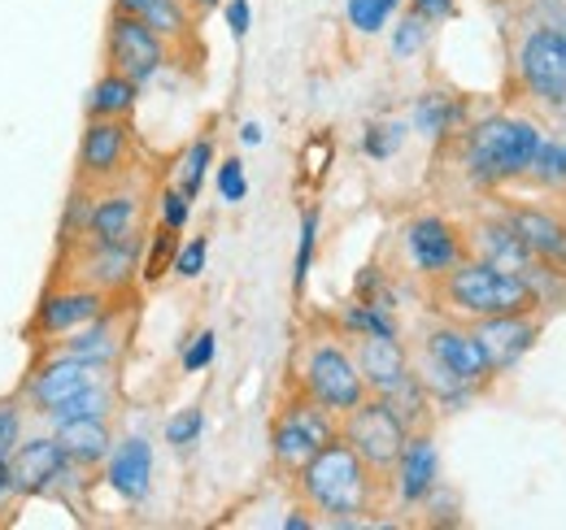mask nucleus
Returning <instances> with one entry per match:
<instances>
[{"instance_id":"obj_43","label":"nucleus","mask_w":566,"mask_h":530,"mask_svg":"<svg viewBox=\"0 0 566 530\" xmlns=\"http://www.w3.org/2000/svg\"><path fill=\"white\" fill-rule=\"evenodd\" d=\"M406 9L419 13L431 26H440V22H449V18L458 13V0H406Z\"/></svg>"},{"instance_id":"obj_30","label":"nucleus","mask_w":566,"mask_h":530,"mask_svg":"<svg viewBox=\"0 0 566 530\" xmlns=\"http://www.w3.org/2000/svg\"><path fill=\"white\" fill-rule=\"evenodd\" d=\"M410 139V123L401 118H379V123H366L361 127V152L370 161H392Z\"/></svg>"},{"instance_id":"obj_19","label":"nucleus","mask_w":566,"mask_h":530,"mask_svg":"<svg viewBox=\"0 0 566 530\" xmlns=\"http://www.w3.org/2000/svg\"><path fill=\"white\" fill-rule=\"evenodd\" d=\"M354 361L366 379L370 396H388L392 388H401L415 370L410 348L401 343V335H357L354 339Z\"/></svg>"},{"instance_id":"obj_17","label":"nucleus","mask_w":566,"mask_h":530,"mask_svg":"<svg viewBox=\"0 0 566 530\" xmlns=\"http://www.w3.org/2000/svg\"><path fill=\"white\" fill-rule=\"evenodd\" d=\"M471 331L480 339L493 374H510L536 343H541V331H545V314H496V318H480L471 322Z\"/></svg>"},{"instance_id":"obj_15","label":"nucleus","mask_w":566,"mask_h":530,"mask_svg":"<svg viewBox=\"0 0 566 530\" xmlns=\"http://www.w3.org/2000/svg\"><path fill=\"white\" fill-rule=\"evenodd\" d=\"M109 370H96L92 361H78L71 352H49L44 361H35V370H31V379L22 383V400H27V409H35L40 417L44 413H53L62 400H71L74 392H83L87 383H96V379H105Z\"/></svg>"},{"instance_id":"obj_1","label":"nucleus","mask_w":566,"mask_h":530,"mask_svg":"<svg viewBox=\"0 0 566 530\" xmlns=\"http://www.w3.org/2000/svg\"><path fill=\"white\" fill-rule=\"evenodd\" d=\"M545 127L532 114H484L458 131V170L475 192L523 183Z\"/></svg>"},{"instance_id":"obj_24","label":"nucleus","mask_w":566,"mask_h":530,"mask_svg":"<svg viewBox=\"0 0 566 530\" xmlns=\"http://www.w3.org/2000/svg\"><path fill=\"white\" fill-rule=\"evenodd\" d=\"M53 439L66 448V457L83 469H96L105 465L109 448L118 444L114 439V426L109 417H66V422H53Z\"/></svg>"},{"instance_id":"obj_41","label":"nucleus","mask_w":566,"mask_h":530,"mask_svg":"<svg viewBox=\"0 0 566 530\" xmlns=\"http://www.w3.org/2000/svg\"><path fill=\"white\" fill-rule=\"evenodd\" d=\"M213 357H218V335L213 331H197L188 339V348H184V357H179V365H184V374H201V370H210Z\"/></svg>"},{"instance_id":"obj_42","label":"nucleus","mask_w":566,"mask_h":530,"mask_svg":"<svg viewBox=\"0 0 566 530\" xmlns=\"http://www.w3.org/2000/svg\"><path fill=\"white\" fill-rule=\"evenodd\" d=\"M222 18H227V31L244 40L253 31V0H222Z\"/></svg>"},{"instance_id":"obj_26","label":"nucleus","mask_w":566,"mask_h":530,"mask_svg":"<svg viewBox=\"0 0 566 530\" xmlns=\"http://www.w3.org/2000/svg\"><path fill=\"white\" fill-rule=\"evenodd\" d=\"M392 296H357L354 305L340 309V331L357 339V335H401L397 327V314H392Z\"/></svg>"},{"instance_id":"obj_14","label":"nucleus","mask_w":566,"mask_h":530,"mask_svg":"<svg viewBox=\"0 0 566 530\" xmlns=\"http://www.w3.org/2000/svg\"><path fill=\"white\" fill-rule=\"evenodd\" d=\"M132 157V118H87L78 135V183L109 188L123 179Z\"/></svg>"},{"instance_id":"obj_5","label":"nucleus","mask_w":566,"mask_h":530,"mask_svg":"<svg viewBox=\"0 0 566 530\" xmlns=\"http://www.w3.org/2000/svg\"><path fill=\"white\" fill-rule=\"evenodd\" d=\"M514 78L532 105L558 109L566 100V40L558 22H532L514 44Z\"/></svg>"},{"instance_id":"obj_44","label":"nucleus","mask_w":566,"mask_h":530,"mask_svg":"<svg viewBox=\"0 0 566 530\" xmlns=\"http://www.w3.org/2000/svg\"><path fill=\"white\" fill-rule=\"evenodd\" d=\"M262 139H266V127H262V123H253V118H249V123L240 127V144H244V148H258Z\"/></svg>"},{"instance_id":"obj_33","label":"nucleus","mask_w":566,"mask_h":530,"mask_svg":"<svg viewBox=\"0 0 566 530\" xmlns=\"http://www.w3.org/2000/svg\"><path fill=\"white\" fill-rule=\"evenodd\" d=\"M318 209H305L301 213V231H296V257H292V292H305L310 283V269H314V257H318Z\"/></svg>"},{"instance_id":"obj_20","label":"nucleus","mask_w":566,"mask_h":530,"mask_svg":"<svg viewBox=\"0 0 566 530\" xmlns=\"http://www.w3.org/2000/svg\"><path fill=\"white\" fill-rule=\"evenodd\" d=\"M144 235V200L132 188H96L92 200V222H87V244H114V240H132Z\"/></svg>"},{"instance_id":"obj_11","label":"nucleus","mask_w":566,"mask_h":530,"mask_svg":"<svg viewBox=\"0 0 566 530\" xmlns=\"http://www.w3.org/2000/svg\"><path fill=\"white\" fill-rule=\"evenodd\" d=\"M419 361H431L436 370H444V374H453V379H462L480 392L496 379L480 339L471 331V322H458V318H440V322L427 327L423 339H419Z\"/></svg>"},{"instance_id":"obj_8","label":"nucleus","mask_w":566,"mask_h":530,"mask_svg":"<svg viewBox=\"0 0 566 530\" xmlns=\"http://www.w3.org/2000/svg\"><path fill=\"white\" fill-rule=\"evenodd\" d=\"M78 474H83V465H74L53 435H31V439L22 435V444L9 453L13 491L27 500H40V496L66 500V487L78 483Z\"/></svg>"},{"instance_id":"obj_39","label":"nucleus","mask_w":566,"mask_h":530,"mask_svg":"<svg viewBox=\"0 0 566 530\" xmlns=\"http://www.w3.org/2000/svg\"><path fill=\"white\" fill-rule=\"evenodd\" d=\"M206 262H210V240H206V235H192L188 244H179L170 274H175V278H184V283H192V278H201V274H206Z\"/></svg>"},{"instance_id":"obj_31","label":"nucleus","mask_w":566,"mask_h":530,"mask_svg":"<svg viewBox=\"0 0 566 530\" xmlns=\"http://www.w3.org/2000/svg\"><path fill=\"white\" fill-rule=\"evenodd\" d=\"M213 170V139L210 135H201V139H192L188 144V152L179 157V192L188 200L201 197V188H206V174Z\"/></svg>"},{"instance_id":"obj_40","label":"nucleus","mask_w":566,"mask_h":530,"mask_svg":"<svg viewBox=\"0 0 566 530\" xmlns=\"http://www.w3.org/2000/svg\"><path fill=\"white\" fill-rule=\"evenodd\" d=\"M157 213H161V226L179 235L188 226V218H192V200L184 197L179 188H161L157 192Z\"/></svg>"},{"instance_id":"obj_6","label":"nucleus","mask_w":566,"mask_h":530,"mask_svg":"<svg viewBox=\"0 0 566 530\" xmlns=\"http://www.w3.org/2000/svg\"><path fill=\"white\" fill-rule=\"evenodd\" d=\"M340 435V417L323 404H314L310 396H296L283 404L271 422V462L280 465L283 474H296L310 462L323 444H332Z\"/></svg>"},{"instance_id":"obj_10","label":"nucleus","mask_w":566,"mask_h":530,"mask_svg":"<svg viewBox=\"0 0 566 530\" xmlns=\"http://www.w3.org/2000/svg\"><path fill=\"white\" fill-rule=\"evenodd\" d=\"M401 248H406L410 269L419 278H427V283L444 278L462 257H471L467 253V226H458L444 213H419V218H410L401 226Z\"/></svg>"},{"instance_id":"obj_21","label":"nucleus","mask_w":566,"mask_h":530,"mask_svg":"<svg viewBox=\"0 0 566 530\" xmlns=\"http://www.w3.org/2000/svg\"><path fill=\"white\" fill-rule=\"evenodd\" d=\"M105 483L123 505H144L153 491V444L144 435H127L105 457Z\"/></svg>"},{"instance_id":"obj_36","label":"nucleus","mask_w":566,"mask_h":530,"mask_svg":"<svg viewBox=\"0 0 566 530\" xmlns=\"http://www.w3.org/2000/svg\"><path fill=\"white\" fill-rule=\"evenodd\" d=\"M201 435H206V409L188 404V409H179V413H170V417H166V444H170L175 453L197 448V444H201Z\"/></svg>"},{"instance_id":"obj_12","label":"nucleus","mask_w":566,"mask_h":530,"mask_svg":"<svg viewBox=\"0 0 566 530\" xmlns=\"http://www.w3.org/2000/svg\"><path fill=\"white\" fill-rule=\"evenodd\" d=\"M105 62H109V70L136 78V83L144 87V83H153V78L166 70V62H170V44H166L144 18L114 9L109 26H105Z\"/></svg>"},{"instance_id":"obj_46","label":"nucleus","mask_w":566,"mask_h":530,"mask_svg":"<svg viewBox=\"0 0 566 530\" xmlns=\"http://www.w3.org/2000/svg\"><path fill=\"white\" fill-rule=\"evenodd\" d=\"M310 527H314V518H305L301 509H292V513L283 518V530H310Z\"/></svg>"},{"instance_id":"obj_18","label":"nucleus","mask_w":566,"mask_h":530,"mask_svg":"<svg viewBox=\"0 0 566 530\" xmlns=\"http://www.w3.org/2000/svg\"><path fill=\"white\" fill-rule=\"evenodd\" d=\"M501 213H505V222L518 231V240L541 257V262L549 265V269H558L566 274V218L563 209H549V204H536V200H505L501 204Z\"/></svg>"},{"instance_id":"obj_49","label":"nucleus","mask_w":566,"mask_h":530,"mask_svg":"<svg viewBox=\"0 0 566 530\" xmlns=\"http://www.w3.org/2000/svg\"><path fill=\"white\" fill-rule=\"evenodd\" d=\"M558 31H563V40H566V13L558 18Z\"/></svg>"},{"instance_id":"obj_35","label":"nucleus","mask_w":566,"mask_h":530,"mask_svg":"<svg viewBox=\"0 0 566 530\" xmlns=\"http://www.w3.org/2000/svg\"><path fill=\"white\" fill-rule=\"evenodd\" d=\"M175 253H179V240L175 231H153V240H144V253H140V278L144 283H161L175 265Z\"/></svg>"},{"instance_id":"obj_2","label":"nucleus","mask_w":566,"mask_h":530,"mask_svg":"<svg viewBox=\"0 0 566 530\" xmlns=\"http://www.w3.org/2000/svg\"><path fill=\"white\" fill-rule=\"evenodd\" d=\"M292 478H296L301 500L314 513H323L327 527H366V513L384 496V478L340 435L323 444Z\"/></svg>"},{"instance_id":"obj_3","label":"nucleus","mask_w":566,"mask_h":530,"mask_svg":"<svg viewBox=\"0 0 566 530\" xmlns=\"http://www.w3.org/2000/svg\"><path fill=\"white\" fill-rule=\"evenodd\" d=\"M431 296H436L440 314L458 318V322H480V318H496V314H545L532 278L510 274L480 257H462L444 278H436Z\"/></svg>"},{"instance_id":"obj_38","label":"nucleus","mask_w":566,"mask_h":530,"mask_svg":"<svg viewBox=\"0 0 566 530\" xmlns=\"http://www.w3.org/2000/svg\"><path fill=\"white\" fill-rule=\"evenodd\" d=\"M213 183H218V197L227 204H244L249 197V174H244V161L240 157H227L213 166Z\"/></svg>"},{"instance_id":"obj_9","label":"nucleus","mask_w":566,"mask_h":530,"mask_svg":"<svg viewBox=\"0 0 566 530\" xmlns=\"http://www.w3.org/2000/svg\"><path fill=\"white\" fill-rule=\"evenodd\" d=\"M109 300H114V296H105L101 287L78 283V278L53 283V287L40 296V305H35V314H31V322H27V335H31L35 343H57V339H66V335L78 331V327H87L92 318H101V314L109 309Z\"/></svg>"},{"instance_id":"obj_25","label":"nucleus","mask_w":566,"mask_h":530,"mask_svg":"<svg viewBox=\"0 0 566 530\" xmlns=\"http://www.w3.org/2000/svg\"><path fill=\"white\" fill-rule=\"evenodd\" d=\"M136 105H140V83L127 78V74H118V70H105L92 83L83 109H87V118H132Z\"/></svg>"},{"instance_id":"obj_28","label":"nucleus","mask_w":566,"mask_h":530,"mask_svg":"<svg viewBox=\"0 0 566 530\" xmlns=\"http://www.w3.org/2000/svg\"><path fill=\"white\" fill-rule=\"evenodd\" d=\"M109 413H114V388H109V379H96L83 392H74L71 400H62L53 413H44V422L53 426L66 417H109Z\"/></svg>"},{"instance_id":"obj_37","label":"nucleus","mask_w":566,"mask_h":530,"mask_svg":"<svg viewBox=\"0 0 566 530\" xmlns=\"http://www.w3.org/2000/svg\"><path fill=\"white\" fill-rule=\"evenodd\" d=\"M27 435V400L4 396L0 400V462H9V453L22 444Z\"/></svg>"},{"instance_id":"obj_47","label":"nucleus","mask_w":566,"mask_h":530,"mask_svg":"<svg viewBox=\"0 0 566 530\" xmlns=\"http://www.w3.org/2000/svg\"><path fill=\"white\" fill-rule=\"evenodd\" d=\"M188 9H197V13H210V9H222V0H184Z\"/></svg>"},{"instance_id":"obj_16","label":"nucleus","mask_w":566,"mask_h":530,"mask_svg":"<svg viewBox=\"0 0 566 530\" xmlns=\"http://www.w3.org/2000/svg\"><path fill=\"white\" fill-rule=\"evenodd\" d=\"M384 487L392 491V500L401 509H423V500L440 487V448H436V439H431L427 426L410 431V439H406L397 465L388 469Z\"/></svg>"},{"instance_id":"obj_50","label":"nucleus","mask_w":566,"mask_h":530,"mask_svg":"<svg viewBox=\"0 0 566 530\" xmlns=\"http://www.w3.org/2000/svg\"><path fill=\"white\" fill-rule=\"evenodd\" d=\"M563 218H566V209H563Z\"/></svg>"},{"instance_id":"obj_45","label":"nucleus","mask_w":566,"mask_h":530,"mask_svg":"<svg viewBox=\"0 0 566 530\" xmlns=\"http://www.w3.org/2000/svg\"><path fill=\"white\" fill-rule=\"evenodd\" d=\"M13 496L18 491H13V478H9V462H0V509H9Z\"/></svg>"},{"instance_id":"obj_13","label":"nucleus","mask_w":566,"mask_h":530,"mask_svg":"<svg viewBox=\"0 0 566 530\" xmlns=\"http://www.w3.org/2000/svg\"><path fill=\"white\" fill-rule=\"evenodd\" d=\"M140 253H144V235L132 240H114V244H78L71 253H62V262H71L74 269H66L78 283H92L101 287L105 296H123L132 292V283L140 278Z\"/></svg>"},{"instance_id":"obj_32","label":"nucleus","mask_w":566,"mask_h":530,"mask_svg":"<svg viewBox=\"0 0 566 530\" xmlns=\"http://www.w3.org/2000/svg\"><path fill=\"white\" fill-rule=\"evenodd\" d=\"M401 4L406 0H345V18H349V26H354L357 35H384L388 31V22L401 13Z\"/></svg>"},{"instance_id":"obj_34","label":"nucleus","mask_w":566,"mask_h":530,"mask_svg":"<svg viewBox=\"0 0 566 530\" xmlns=\"http://www.w3.org/2000/svg\"><path fill=\"white\" fill-rule=\"evenodd\" d=\"M92 200H96V188H87V183H74L71 200H66V213H62V253H71V248H78V244L87 240Z\"/></svg>"},{"instance_id":"obj_4","label":"nucleus","mask_w":566,"mask_h":530,"mask_svg":"<svg viewBox=\"0 0 566 530\" xmlns=\"http://www.w3.org/2000/svg\"><path fill=\"white\" fill-rule=\"evenodd\" d=\"M296 392L323 404V409H332L336 417H345L349 409H357L370 396L354 361V348L340 335H314L305 343V352L296 361Z\"/></svg>"},{"instance_id":"obj_27","label":"nucleus","mask_w":566,"mask_h":530,"mask_svg":"<svg viewBox=\"0 0 566 530\" xmlns=\"http://www.w3.org/2000/svg\"><path fill=\"white\" fill-rule=\"evenodd\" d=\"M523 183H536L541 192H563L566 197V135H549L541 139L536 157H532V170Z\"/></svg>"},{"instance_id":"obj_7","label":"nucleus","mask_w":566,"mask_h":530,"mask_svg":"<svg viewBox=\"0 0 566 530\" xmlns=\"http://www.w3.org/2000/svg\"><path fill=\"white\" fill-rule=\"evenodd\" d=\"M340 439H345L379 478H388V469L397 465L406 439H410V426L401 422V413L384 396H366L357 409H349V413L340 417Z\"/></svg>"},{"instance_id":"obj_29","label":"nucleus","mask_w":566,"mask_h":530,"mask_svg":"<svg viewBox=\"0 0 566 530\" xmlns=\"http://www.w3.org/2000/svg\"><path fill=\"white\" fill-rule=\"evenodd\" d=\"M431 31H436V26L423 22L419 13H410V9H406L401 18H392V22H388V49H392V57H397V62H415L427 44H431Z\"/></svg>"},{"instance_id":"obj_22","label":"nucleus","mask_w":566,"mask_h":530,"mask_svg":"<svg viewBox=\"0 0 566 530\" xmlns=\"http://www.w3.org/2000/svg\"><path fill=\"white\" fill-rule=\"evenodd\" d=\"M127 348V327H123V314L109 305L101 318H92L87 327L71 331L66 339H57V352H71L78 361H92L96 370H114L118 357Z\"/></svg>"},{"instance_id":"obj_23","label":"nucleus","mask_w":566,"mask_h":530,"mask_svg":"<svg viewBox=\"0 0 566 530\" xmlns=\"http://www.w3.org/2000/svg\"><path fill=\"white\" fill-rule=\"evenodd\" d=\"M467 123H471V105H467V96H458L449 87H427L423 96H415V105H410V131L423 135L427 144L458 139V131Z\"/></svg>"},{"instance_id":"obj_48","label":"nucleus","mask_w":566,"mask_h":530,"mask_svg":"<svg viewBox=\"0 0 566 530\" xmlns=\"http://www.w3.org/2000/svg\"><path fill=\"white\" fill-rule=\"evenodd\" d=\"M554 114H558V118H563V123H566V100H563V105H558V109H554Z\"/></svg>"}]
</instances>
